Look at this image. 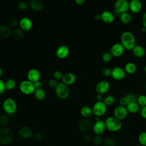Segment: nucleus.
I'll list each match as a JSON object with an SVG mask.
<instances>
[{
    "label": "nucleus",
    "mask_w": 146,
    "mask_h": 146,
    "mask_svg": "<svg viewBox=\"0 0 146 146\" xmlns=\"http://www.w3.org/2000/svg\"><path fill=\"white\" fill-rule=\"evenodd\" d=\"M2 107L6 114L11 115L15 113L17 109L16 102L11 98L5 99L2 103Z\"/></svg>",
    "instance_id": "obj_4"
},
{
    "label": "nucleus",
    "mask_w": 146,
    "mask_h": 146,
    "mask_svg": "<svg viewBox=\"0 0 146 146\" xmlns=\"http://www.w3.org/2000/svg\"><path fill=\"white\" fill-rule=\"evenodd\" d=\"M111 72H112V70H111L110 68L108 67H105L102 70V74L104 76H109L110 75H111Z\"/></svg>",
    "instance_id": "obj_45"
},
{
    "label": "nucleus",
    "mask_w": 146,
    "mask_h": 146,
    "mask_svg": "<svg viewBox=\"0 0 146 146\" xmlns=\"http://www.w3.org/2000/svg\"><path fill=\"white\" fill-rule=\"evenodd\" d=\"M6 90H13L16 86V81L13 78H9L5 82Z\"/></svg>",
    "instance_id": "obj_31"
},
{
    "label": "nucleus",
    "mask_w": 146,
    "mask_h": 146,
    "mask_svg": "<svg viewBox=\"0 0 146 146\" xmlns=\"http://www.w3.org/2000/svg\"><path fill=\"white\" fill-rule=\"evenodd\" d=\"M101 19L106 23H111L114 21L115 17L113 13L108 10H104L101 13Z\"/></svg>",
    "instance_id": "obj_20"
},
{
    "label": "nucleus",
    "mask_w": 146,
    "mask_h": 146,
    "mask_svg": "<svg viewBox=\"0 0 146 146\" xmlns=\"http://www.w3.org/2000/svg\"><path fill=\"white\" fill-rule=\"evenodd\" d=\"M92 138H93V137L91 135V134L88 133V132L84 133L83 136V139L86 143H89L91 141H92Z\"/></svg>",
    "instance_id": "obj_43"
},
{
    "label": "nucleus",
    "mask_w": 146,
    "mask_h": 146,
    "mask_svg": "<svg viewBox=\"0 0 146 146\" xmlns=\"http://www.w3.org/2000/svg\"><path fill=\"white\" fill-rule=\"evenodd\" d=\"M99 146H102V145H99Z\"/></svg>",
    "instance_id": "obj_61"
},
{
    "label": "nucleus",
    "mask_w": 146,
    "mask_h": 146,
    "mask_svg": "<svg viewBox=\"0 0 146 146\" xmlns=\"http://www.w3.org/2000/svg\"><path fill=\"white\" fill-rule=\"evenodd\" d=\"M114 116L120 120L124 119L128 115V111L125 106H118L114 110Z\"/></svg>",
    "instance_id": "obj_13"
},
{
    "label": "nucleus",
    "mask_w": 146,
    "mask_h": 146,
    "mask_svg": "<svg viewBox=\"0 0 146 146\" xmlns=\"http://www.w3.org/2000/svg\"><path fill=\"white\" fill-rule=\"evenodd\" d=\"M2 73H3V71H2V70L1 68V67H0V79H1V77L2 76Z\"/></svg>",
    "instance_id": "obj_57"
},
{
    "label": "nucleus",
    "mask_w": 146,
    "mask_h": 146,
    "mask_svg": "<svg viewBox=\"0 0 146 146\" xmlns=\"http://www.w3.org/2000/svg\"><path fill=\"white\" fill-rule=\"evenodd\" d=\"M104 122L106 129L112 132H116L119 131L122 127V123L121 120L117 119L115 116L108 117L106 119Z\"/></svg>",
    "instance_id": "obj_2"
},
{
    "label": "nucleus",
    "mask_w": 146,
    "mask_h": 146,
    "mask_svg": "<svg viewBox=\"0 0 146 146\" xmlns=\"http://www.w3.org/2000/svg\"><path fill=\"white\" fill-rule=\"evenodd\" d=\"M19 27L23 31H26L31 29L33 27V22L30 18L27 17H22L19 21Z\"/></svg>",
    "instance_id": "obj_15"
},
{
    "label": "nucleus",
    "mask_w": 146,
    "mask_h": 146,
    "mask_svg": "<svg viewBox=\"0 0 146 146\" xmlns=\"http://www.w3.org/2000/svg\"><path fill=\"white\" fill-rule=\"evenodd\" d=\"M119 17L121 22L124 24H128L132 20L131 14L127 11L121 13Z\"/></svg>",
    "instance_id": "obj_30"
},
{
    "label": "nucleus",
    "mask_w": 146,
    "mask_h": 146,
    "mask_svg": "<svg viewBox=\"0 0 146 146\" xmlns=\"http://www.w3.org/2000/svg\"><path fill=\"white\" fill-rule=\"evenodd\" d=\"M34 86H35L36 89H37V88H41L42 86V82L41 80H39L38 81L35 82L34 83Z\"/></svg>",
    "instance_id": "obj_50"
},
{
    "label": "nucleus",
    "mask_w": 146,
    "mask_h": 146,
    "mask_svg": "<svg viewBox=\"0 0 146 146\" xmlns=\"http://www.w3.org/2000/svg\"><path fill=\"white\" fill-rule=\"evenodd\" d=\"M76 76L72 72H67L64 74L62 78V82L66 85H71L74 84L76 81Z\"/></svg>",
    "instance_id": "obj_21"
},
{
    "label": "nucleus",
    "mask_w": 146,
    "mask_h": 146,
    "mask_svg": "<svg viewBox=\"0 0 146 146\" xmlns=\"http://www.w3.org/2000/svg\"><path fill=\"white\" fill-rule=\"evenodd\" d=\"M112 58H113V56L110 53V52H104L102 55V59L103 61H104V62H108L111 61L112 60Z\"/></svg>",
    "instance_id": "obj_41"
},
{
    "label": "nucleus",
    "mask_w": 146,
    "mask_h": 146,
    "mask_svg": "<svg viewBox=\"0 0 146 146\" xmlns=\"http://www.w3.org/2000/svg\"><path fill=\"white\" fill-rule=\"evenodd\" d=\"M14 133L12 129L7 127L0 128V144L8 145L13 140Z\"/></svg>",
    "instance_id": "obj_3"
},
{
    "label": "nucleus",
    "mask_w": 146,
    "mask_h": 146,
    "mask_svg": "<svg viewBox=\"0 0 146 146\" xmlns=\"http://www.w3.org/2000/svg\"><path fill=\"white\" fill-rule=\"evenodd\" d=\"M100 117H99V116H95V121H97L100 120Z\"/></svg>",
    "instance_id": "obj_56"
},
{
    "label": "nucleus",
    "mask_w": 146,
    "mask_h": 146,
    "mask_svg": "<svg viewBox=\"0 0 146 146\" xmlns=\"http://www.w3.org/2000/svg\"><path fill=\"white\" fill-rule=\"evenodd\" d=\"M142 3L140 0H131L129 2V9L134 13H137L141 10Z\"/></svg>",
    "instance_id": "obj_19"
},
{
    "label": "nucleus",
    "mask_w": 146,
    "mask_h": 146,
    "mask_svg": "<svg viewBox=\"0 0 146 146\" xmlns=\"http://www.w3.org/2000/svg\"><path fill=\"white\" fill-rule=\"evenodd\" d=\"M55 92L58 98L61 99H66L70 94V90L67 85L63 82L58 83L55 88Z\"/></svg>",
    "instance_id": "obj_6"
},
{
    "label": "nucleus",
    "mask_w": 146,
    "mask_h": 146,
    "mask_svg": "<svg viewBox=\"0 0 146 146\" xmlns=\"http://www.w3.org/2000/svg\"><path fill=\"white\" fill-rule=\"evenodd\" d=\"M96 99L97 100V101H103V100L104 99L103 95L100 94H98L96 96Z\"/></svg>",
    "instance_id": "obj_52"
},
{
    "label": "nucleus",
    "mask_w": 146,
    "mask_h": 146,
    "mask_svg": "<svg viewBox=\"0 0 146 146\" xmlns=\"http://www.w3.org/2000/svg\"><path fill=\"white\" fill-rule=\"evenodd\" d=\"M34 96L35 98L39 101L43 100L46 97V92L43 89L41 88H37L35 89L34 92Z\"/></svg>",
    "instance_id": "obj_29"
},
{
    "label": "nucleus",
    "mask_w": 146,
    "mask_h": 146,
    "mask_svg": "<svg viewBox=\"0 0 146 146\" xmlns=\"http://www.w3.org/2000/svg\"><path fill=\"white\" fill-rule=\"evenodd\" d=\"M27 80L34 83L36 81L40 80V71L35 68L30 69L27 73Z\"/></svg>",
    "instance_id": "obj_16"
},
{
    "label": "nucleus",
    "mask_w": 146,
    "mask_h": 146,
    "mask_svg": "<svg viewBox=\"0 0 146 146\" xmlns=\"http://www.w3.org/2000/svg\"><path fill=\"white\" fill-rule=\"evenodd\" d=\"M125 48L120 43H114L110 48V53L113 57L120 56L124 53Z\"/></svg>",
    "instance_id": "obj_12"
},
{
    "label": "nucleus",
    "mask_w": 146,
    "mask_h": 146,
    "mask_svg": "<svg viewBox=\"0 0 146 146\" xmlns=\"http://www.w3.org/2000/svg\"><path fill=\"white\" fill-rule=\"evenodd\" d=\"M116 142L115 140L111 137H107L103 139L102 146H116Z\"/></svg>",
    "instance_id": "obj_33"
},
{
    "label": "nucleus",
    "mask_w": 146,
    "mask_h": 146,
    "mask_svg": "<svg viewBox=\"0 0 146 146\" xmlns=\"http://www.w3.org/2000/svg\"><path fill=\"white\" fill-rule=\"evenodd\" d=\"M119 103L120 104V106H126V105L128 104V101L127 99H126L125 96H122L120 98L119 100Z\"/></svg>",
    "instance_id": "obj_47"
},
{
    "label": "nucleus",
    "mask_w": 146,
    "mask_h": 146,
    "mask_svg": "<svg viewBox=\"0 0 146 146\" xmlns=\"http://www.w3.org/2000/svg\"><path fill=\"white\" fill-rule=\"evenodd\" d=\"M110 83L106 80H103L97 83L95 87V90L98 94L103 95L107 92L108 91L110 90Z\"/></svg>",
    "instance_id": "obj_9"
},
{
    "label": "nucleus",
    "mask_w": 146,
    "mask_h": 146,
    "mask_svg": "<svg viewBox=\"0 0 146 146\" xmlns=\"http://www.w3.org/2000/svg\"><path fill=\"white\" fill-rule=\"evenodd\" d=\"M140 115L143 118L146 119V106L141 108L140 110Z\"/></svg>",
    "instance_id": "obj_49"
},
{
    "label": "nucleus",
    "mask_w": 146,
    "mask_h": 146,
    "mask_svg": "<svg viewBox=\"0 0 146 146\" xmlns=\"http://www.w3.org/2000/svg\"><path fill=\"white\" fill-rule=\"evenodd\" d=\"M10 121V119L7 114L3 113L0 115V125L2 127H6L7 126Z\"/></svg>",
    "instance_id": "obj_32"
},
{
    "label": "nucleus",
    "mask_w": 146,
    "mask_h": 146,
    "mask_svg": "<svg viewBox=\"0 0 146 146\" xmlns=\"http://www.w3.org/2000/svg\"><path fill=\"white\" fill-rule=\"evenodd\" d=\"M19 88L20 91L25 95H30L34 94L36 89L34 83L27 79L22 80L20 83Z\"/></svg>",
    "instance_id": "obj_5"
},
{
    "label": "nucleus",
    "mask_w": 146,
    "mask_h": 146,
    "mask_svg": "<svg viewBox=\"0 0 146 146\" xmlns=\"http://www.w3.org/2000/svg\"><path fill=\"white\" fill-rule=\"evenodd\" d=\"M125 76V70L120 67H115L112 69L111 76L116 80H123Z\"/></svg>",
    "instance_id": "obj_10"
},
{
    "label": "nucleus",
    "mask_w": 146,
    "mask_h": 146,
    "mask_svg": "<svg viewBox=\"0 0 146 146\" xmlns=\"http://www.w3.org/2000/svg\"><path fill=\"white\" fill-rule=\"evenodd\" d=\"M31 137H32V139H33L34 141L38 142V141H41L42 140L43 136H42V135L40 132H36L33 133Z\"/></svg>",
    "instance_id": "obj_42"
},
{
    "label": "nucleus",
    "mask_w": 146,
    "mask_h": 146,
    "mask_svg": "<svg viewBox=\"0 0 146 146\" xmlns=\"http://www.w3.org/2000/svg\"><path fill=\"white\" fill-rule=\"evenodd\" d=\"M141 30H142V31H143V32H145L146 31V28H145V27H143L142 29H141Z\"/></svg>",
    "instance_id": "obj_58"
},
{
    "label": "nucleus",
    "mask_w": 146,
    "mask_h": 146,
    "mask_svg": "<svg viewBox=\"0 0 146 146\" xmlns=\"http://www.w3.org/2000/svg\"><path fill=\"white\" fill-rule=\"evenodd\" d=\"M19 135L23 139H27L32 137L33 130L28 126H22L18 130Z\"/></svg>",
    "instance_id": "obj_18"
},
{
    "label": "nucleus",
    "mask_w": 146,
    "mask_h": 146,
    "mask_svg": "<svg viewBox=\"0 0 146 146\" xmlns=\"http://www.w3.org/2000/svg\"><path fill=\"white\" fill-rule=\"evenodd\" d=\"M76 2V3H77L78 5H83L84 2H85V1L84 0H75V1Z\"/></svg>",
    "instance_id": "obj_54"
},
{
    "label": "nucleus",
    "mask_w": 146,
    "mask_h": 146,
    "mask_svg": "<svg viewBox=\"0 0 146 146\" xmlns=\"http://www.w3.org/2000/svg\"><path fill=\"white\" fill-rule=\"evenodd\" d=\"M142 21H143V27L146 28V12H145L142 17Z\"/></svg>",
    "instance_id": "obj_51"
},
{
    "label": "nucleus",
    "mask_w": 146,
    "mask_h": 146,
    "mask_svg": "<svg viewBox=\"0 0 146 146\" xmlns=\"http://www.w3.org/2000/svg\"><path fill=\"white\" fill-rule=\"evenodd\" d=\"M138 141L142 146H146V132H141L138 136Z\"/></svg>",
    "instance_id": "obj_36"
},
{
    "label": "nucleus",
    "mask_w": 146,
    "mask_h": 146,
    "mask_svg": "<svg viewBox=\"0 0 146 146\" xmlns=\"http://www.w3.org/2000/svg\"><path fill=\"white\" fill-rule=\"evenodd\" d=\"M18 24H19V21L15 18H11L9 21V26L10 27H15Z\"/></svg>",
    "instance_id": "obj_44"
},
{
    "label": "nucleus",
    "mask_w": 146,
    "mask_h": 146,
    "mask_svg": "<svg viewBox=\"0 0 146 146\" xmlns=\"http://www.w3.org/2000/svg\"><path fill=\"white\" fill-rule=\"evenodd\" d=\"M112 13H113L114 17H118V16H120V14H121L119 11H118L117 10H115V9H114V10H113V11Z\"/></svg>",
    "instance_id": "obj_53"
},
{
    "label": "nucleus",
    "mask_w": 146,
    "mask_h": 146,
    "mask_svg": "<svg viewBox=\"0 0 146 146\" xmlns=\"http://www.w3.org/2000/svg\"><path fill=\"white\" fill-rule=\"evenodd\" d=\"M145 90H146V83H145Z\"/></svg>",
    "instance_id": "obj_60"
},
{
    "label": "nucleus",
    "mask_w": 146,
    "mask_h": 146,
    "mask_svg": "<svg viewBox=\"0 0 146 146\" xmlns=\"http://www.w3.org/2000/svg\"><path fill=\"white\" fill-rule=\"evenodd\" d=\"M12 33L11 27L6 25H0V38H9Z\"/></svg>",
    "instance_id": "obj_22"
},
{
    "label": "nucleus",
    "mask_w": 146,
    "mask_h": 146,
    "mask_svg": "<svg viewBox=\"0 0 146 146\" xmlns=\"http://www.w3.org/2000/svg\"><path fill=\"white\" fill-rule=\"evenodd\" d=\"M94 18L96 20L101 19V14H96L94 16Z\"/></svg>",
    "instance_id": "obj_55"
},
{
    "label": "nucleus",
    "mask_w": 146,
    "mask_h": 146,
    "mask_svg": "<svg viewBox=\"0 0 146 146\" xmlns=\"http://www.w3.org/2000/svg\"><path fill=\"white\" fill-rule=\"evenodd\" d=\"M114 7L120 13L127 12L129 9V2L127 0H117L114 3Z\"/></svg>",
    "instance_id": "obj_11"
},
{
    "label": "nucleus",
    "mask_w": 146,
    "mask_h": 146,
    "mask_svg": "<svg viewBox=\"0 0 146 146\" xmlns=\"http://www.w3.org/2000/svg\"><path fill=\"white\" fill-rule=\"evenodd\" d=\"M80 113L81 115L84 118H89L93 114L92 108H91L89 106H84L80 108Z\"/></svg>",
    "instance_id": "obj_25"
},
{
    "label": "nucleus",
    "mask_w": 146,
    "mask_h": 146,
    "mask_svg": "<svg viewBox=\"0 0 146 146\" xmlns=\"http://www.w3.org/2000/svg\"><path fill=\"white\" fill-rule=\"evenodd\" d=\"M58 83L57 82L56 80L54 79V78L51 79L49 80L48 81V85L51 88H53L55 89V88L56 87V86L58 85Z\"/></svg>",
    "instance_id": "obj_46"
},
{
    "label": "nucleus",
    "mask_w": 146,
    "mask_h": 146,
    "mask_svg": "<svg viewBox=\"0 0 146 146\" xmlns=\"http://www.w3.org/2000/svg\"><path fill=\"white\" fill-rule=\"evenodd\" d=\"M103 101L107 106H112L115 102V98L112 95H107L104 98Z\"/></svg>",
    "instance_id": "obj_35"
},
{
    "label": "nucleus",
    "mask_w": 146,
    "mask_h": 146,
    "mask_svg": "<svg viewBox=\"0 0 146 146\" xmlns=\"http://www.w3.org/2000/svg\"><path fill=\"white\" fill-rule=\"evenodd\" d=\"M125 107L128 112L132 113H136L140 110V106L137 104V102L129 103L126 105Z\"/></svg>",
    "instance_id": "obj_26"
},
{
    "label": "nucleus",
    "mask_w": 146,
    "mask_h": 146,
    "mask_svg": "<svg viewBox=\"0 0 146 146\" xmlns=\"http://www.w3.org/2000/svg\"><path fill=\"white\" fill-rule=\"evenodd\" d=\"M13 36L16 39H22L25 36V31L21 29L20 27L14 28L12 30L11 33Z\"/></svg>",
    "instance_id": "obj_27"
},
{
    "label": "nucleus",
    "mask_w": 146,
    "mask_h": 146,
    "mask_svg": "<svg viewBox=\"0 0 146 146\" xmlns=\"http://www.w3.org/2000/svg\"><path fill=\"white\" fill-rule=\"evenodd\" d=\"M5 90H6V87H5V82L0 79V95L3 94Z\"/></svg>",
    "instance_id": "obj_48"
},
{
    "label": "nucleus",
    "mask_w": 146,
    "mask_h": 146,
    "mask_svg": "<svg viewBox=\"0 0 146 146\" xmlns=\"http://www.w3.org/2000/svg\"><path fill=\"white\" fill-rule=\"evenodd\" d=\"M144 71H145V72L146 73V64H145V65L144 66Z\"/></svg>",
    "instance_id": "obj_59"
},
{
    "label": "nucleus",
    "mask_w": 146,
    "mask_h": 146,
    "mask_svg": "<svg viewBox=\"0 0 146 146\" xmlns=\"http://www.w3.org/2000/svg\"><path fill=\"white\" fill-rule=\"evenodd\" d=\"M63 75L64 74H63V72L59 70H55L52 73L53 78L56 80H62Z\"/></svg>",
    "instance_id": "obj_40"
},
{
    "label": "nucleus",
    "mask_w": 146,
    "mask_h": 146,
    "mask_svg": "<svg viewBox=\"0 0 146 146\" xmlns=\"http://www.w3.org/2000/svg\"><path fill=\"white\" fill-rule=\"evenodd\" d=\"M133 55L137 58H141L145 54V48L141 45L136 44L132 50Z\"/></svg>",
    "instance_id": "obj_23"
},
{
    "label": "nucleus",
    "mask_w": 146,
    "mask_h": 146,
    "mask_svg": "<svg viewBox=\"0 0 146 146\" xmlns=\"http://www.w3.org/2000/svg\"><path fill=\"white\" fill-rule=\"evenodd\" d=\"M92 125V121L88 118H84L81 120L78 124V129L83 133L87 132V131L91 128Z\"/></svg>",
    "instance_id": "obj_8"
},
{
    "label": "nucleus",
    "mask_w": 146,
    "mask_h": 146,
    "mask_svg": "<svg viewBox=\"0 0 146 146\" xmlns=\"http://www.w3.org/2000/svg\"><path fill=\"white\" fill-rule=\"evenodd\" d=\"M92 141L95 146H99L102 145L103 141V139L101 135H95L93 137Z\"/></svg>",
    "instance_id": "obj_34"
},
{
    "label": "nucleus",
    "mask_w": 146,
    "mask_h": 146,
    "mask_svg": "<svg viewBox=\"0 0 146 146\" xmlns=\"http://www.w3.org/2000/svg\"><path fill=\"white\" fill-rule=\"evenodd\" d=\"M126 99H127L128 103H133V102H137V96L136 94L133 93H128L125 95Z\"/></svg>",
    "instance_id": "obj_37"
},
{
    "label": "nucleus",
    "mask_w": 146,
    "mask_h": 146,
    "mask_svg": "<svg viewBox=\"0 0 146 146\" xmlns=\"http://www.w3.org/2000/svg\"><path fill=\"white\" fill-rule=\"evenodd\" d=\"M120 43L127 50H132L136 45L134 35L129 31H124L120 36Z\"/></svg>",
    "instance_id": "obj_1"
},
{
    "label": "nucleus",
    "mask_w": 146,
    "mask_h": 146,
    "mask_svg": "<svg viewBox=\"0 0 146 146\" xmlns=\"http://www.w3.org/2000/svg\"><path fill=\"white\" fill-rule=\"evenodd\" d=\"M92 129L95 135H101L106 129L105 122L102 120L95 121L92 125Z\"/></svg>",
    "instance_id": "obj_14"
},
{
    "label": "nucleus",
    "mask_w": 146,
    "mask_h": 146,
    "mask_svg": "<svg viewBox=\"0 0 146 146\" xmlns=\"http://www.w3.org/2000/svg\"><path fill=\"white\" fill-rule=\"evenodd\" d=\"M29 6L33 10L40 11L43 8L44 4L41 0H31Z\"/></svg>",
    "instance_id": "obj_24"
},
{
    "label": "nucleus",
    "mask_w": 146,
    "mask_h": 146,
    "mask_svg": "<svg viewBox=\"0 0 146 146\" xmlns=\"http://www.w3.org/2000/svg\"><path fill=\"white\" fill-rule=\"evenodd\" d=\"M136 70L137 67L136 64L133 62H128L124 66L125 71L129 74H134L136 71Z\"/></svg>",
    "instance_id": "obj_28"
},
{
    "label": "nucleus",
    "mask_w": 146,
    "mask_h": 146,
    "mask_svg": "<svg viewBox=\"0 0 146 146\" xmlns=\"http://www.w3.org/2000/svg\"><path fill=\"white\" fill-rule=\"evenodd\" d=\"M137 104L140 106L144 107L146 106V96L145 95H140L137 96Z\"/></svg>",
    "instance_id": "obj_38"
},
{
    "label": "nucleus",
    "mask_w": 146,
    "mask_h": 146,
    "mask_svg": "<svg viewBox=\"0 0 146 146\" xmlns=\"http://www.w3.org/2000/svg\"><path fill=\"white\" fill-rule=\"evenodd\" d=\"M70 50L67 46L61 45L59 46L56 50V55L60 59L66 58L69 54Z\"/></svg>",
    "instance_id": "obj_17"
},
{
    "label": "nucleus",
    "mask_w": 146,
    "mask_h": 146,
    "mask_svg": "<svg viewBox=\"0 0 146 146\" xmlns=\"http://www.w3.org/2000/svg\"><path fill=\"white\" fill-rule=\"evenodd\" d=\"M29 6V4L25 1H19L17 5V8L20 11H25Z\"/></svg>",
    "instance_id": "obj_39"
},
{
    "label": "nucleus",
    "mask_w": 146,
    "mask_h": 146,
    "mask_svg": "<svg viewBox=\"0 0 146 146\" xmlns=\"http://www.w3.org/2000/svg\"><path fill=\"white\" fill-rule=\"evenodd\" d=\"M107 107L103 101H97L92 107L93 114L95 116L101 117L103 116L107 111Z\"/></svg>",
    "instance_id": "obj_7"
}]
</instances>
